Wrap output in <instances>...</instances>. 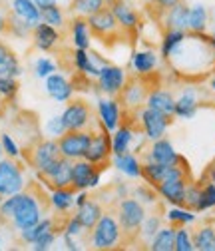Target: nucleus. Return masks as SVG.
I'll list each match as a JSON object with an SVG mask.
<instances>
[{
  "mask_svg": "<svg viewBox=\"0 0 215 251\" xmlns=\"http://www.w3.org/2000/svg\"><path fill=\"white\" fill-rule=\"evenodd\" d=\"M32 44L36 50L40 52H54L60 44H62V30H58L46 22H38L34 28H32Z\"/></svg>",
  "mask_w": 215,
  "mask_h": 251,
  "instance_id": "6ab92c4d",
  "label": "nucleus"
},
{
  "mask_svg": "<svg viewBox=\"0 0 215 251\" xmlns=\"http://www.w3.org/2000/svg\"><path fill=\"white\" fill-rule=\"evenodd\" d=\"M213 38H215V28H213Z\"/></svg>",
  "mask_w": 215,
  "mask_h": 251,
  "instance_id": "e2e57ef3",
  "label": "nucleus"
},
{
  "mask_svg": "<svg viewBox=\"0 0 215 251\" xmlns=\"http://www.w3.org/2000/svg\"><path fill=\"white\" fill-rule=\"evenodd\" d=\"M164 222H167L169 226H190L195 224V211L186 209L181 205H171L164 211Z\"/></svg>",
  "mask_w": 215,
  "mask_h": 251,
  "instance_id": "72a5a7b5",
  "label": "nucleus"
},
{
  "mask_svg": "<svg viewBox=\"0 0 215 251\" xmlns=\"http://www.w3.org/2000/svg\"><path fill=\"white\" fill-rule=\"evenodd\" d=\"M108 6H110V10H112V14L116 16L119 28L124 30L126 34L134 36L138 30H140V24H142L140 12L128 2V0H114V2H110Z\"/></svg>",
  "mask_w": 215,
  "mask_h": 251,
  "instance_id": "2eb2a0df",
  "label": "nucleus"
},
{
  "mask_svg": "<svg viewBox=\"0 0 215 251\" xmlns=\"http://www.w3.org/2000/svg\"><path fill=\"white\" fill-rule=\"evenodd\" d=\"M128 78H130L128 72L121 68V66L106 62V64L100 66V72L96 76V88H98V92L102 94V96L118 98L119 92L124 90Z\"/></svg>",
  "mask_w": 215,
  "mask_h": 251,
  "instance_id": "9d476101",
  "label": "nucleus"
},
{
  "mask_svg": "<svg viewBox=\"0 0 215 251\" xmlns=\"http://www.w3.org/2000/svg\"><path fill=\"white\" fill-rule=\"evenodd\" d=\"M199 110V98L193 88H186L175 98V118L191 120Z\"/></svg>",
  "mask_w": 215,
  "mask_h": 251,
  "instance_id": "a878e982",
  "label": "nucleus"
},
{
  "mask_svg": "<svg viewBox=\"0 0 215 251\" xmlns=\"http://www.w3.org/2000/svg\"><path fill=\"white\" fill-rule=\"evenodd\" d=\"M44 90L54 102L60 104H66L76 96V84L60 72H54L44 78Z\"/></svg>",
  "mask_w": 215,
  "mask_h": 251,
  "instance_id": "dca6fc26",
  "label": "nucleus"
},
{
  "mask_svg": "<svg viewBox=\"0 0 215 251\" xmlns=\"http://www.w3.org/2000/svg\"><path fill=\"white\" fill-rule=\"evenodd\" d=\"M132 70L136 76H151L158 70L160 58L153 50H136L132 54Z\"/></svg>",
  "mask_w": 215,
  "mask_h": 251,
  "instance_id": "393cba45",
  "label": "nucleus"
},
{
  "mask_svg": "<svg viewBox=\"0 0 215 251\" xmlns=\"http://www.w3.org/2000/svg\"><path fill=\"white\" fill-rule=\"evenodd\" d=\"M88 26L92 30V36L98 38L104 44H110L114 40H121L119 36H124L126 32L119 28L116 16L112 14L110 6H104L102 10H98L96 14L88 16Z\"/></svg>",
  "mask_w": 215,
  "mask_h": 251,
  "instance_id": "0eeeda50",
  "label": "nucleus"
},
{
  "mask_svg": "<svg viewBox=\"0 0 215 251\" xmlns=\"http://www.w3.org/2000/svg\"><path fill=\"white\" fill-rule=\"evenodd\" d=\"M179 2H183V0H153V2L149 4L153 10H156V14L158 16H162L166 10H169L171 6H175V4H179Z\"/></svg>",
  "mask_w": 215,
  "mask_h": 251,
  "instance_id": "3c124183",
  "label": "nucleus"
},
{
  "mask_svg": "<svg viewBox=\"0 0 215 251\" xmlns=\"http://www.w3.org/2000/svg\"><path fill=\"white\" fill-rule=\"evenodd\" d=\"M26 185H28V179L24 174V166L16 158L4 155L0 160V201L12 194L22 192Z\"/></svg>",
  "mask_w": 215,
  "mask_h": 251,
  "instance_id": "39448f33",
  "label": "nucleus"
},
{
  "mask_svg": "<svg viewBox=\"0 0 215 251\" xmlns=\"http://www.w3.org/2000/svg\"><path fill=\"white\" fill-rule=\"evenodd\" d=\"M209 86H211V90L215 92V72L211 74V80H209Z\"/></svg>",
  "mask_w": 215,
  "mask_h": 251,
  "instance_id": "13d9d810",
  "label": "nucleus"
},
{
  "mask_svg": "<svg viewBox=\"0 0 215 251\" xmlns=\"http://www.w3.org/2000/svg\"><path fill=\"white\" fill-rule=\"evenodd\" d=\"M10 12L16 14L18 18L26 20L28 24H32V26L42 22V10L34 4V0H12L10 2Z\"/></svg>",
  "mask_w": 215,
  "mask_h": 251,
  "instance_id": "c756f323",
  "label": "nucleus"
},
{
  "mask_svg": "<svg viewBox=\"0 0 215 251\" xmlns=\"http://www.w3.org/2000/svg\"><path fill=\"white\" fill-rule=\"evenodd\" d=\"M46 134H48V138H54V140H58L60 136H62L64 132H66V128H64V122H62V116H52L48 122H46Z\"/></svg>",
  "mask_w": 215,
  "mask_h": 251,
  "instance_id": "8fccbe9b",
  "label": "nucleus"
},
{
  "mask_svg": "<svg viewBox=\"0 0 215 251\" xmlns=\"http://www.w3.org/2000/svg\"><path fill=\"white\" fill-rule=\"evenodd\" d=\"M112 166L132 179H142V158H138L132 151L112 155Z\"/></svg>",
  "mask_w": 215,
  "mask_h": 251,
  "instance_id": "bb28decb",
  "label": "nucleus"
},
{
  "mask_svg": "<svg viewBox=\"0 0 215 251\" xmlns=\"http://www.w3.org/2000/svg\"><path fill=\"white\" fill-rule=\"evenodd\" d=\"M36 176L40 183H44L48 190H54V187H70L72 185V160L60 155V158H56L50 166H46Z\"/></svg>",
  "mask_w": 215,
  "mask_h": 251,
  "instance_id": "f8f14e48",
  "label": "nucleus"
},
{
  "mask_svg": "<svg viewBox=\"0 0 215 251\" xmlns=\"http://www.w3.org/2000/svg\"><path fill=\"white\" fill-rule=\"evenodd\" d=\"M201 183V198H199V205H197V213L213 209L215 207V183L199 179Z\"/></svg>",
  "mask_w": 215,
  "mask_h": 251,
  "instance_id": "37998d69",
  "label": "nucleus"
},
{
  "mask_svg": "<svg viewBox=\"0 0 215 251\" xmlns=\"http://www.w3.org/2000/svg\"><path fill=\"white\" fill-rule=\"evenodd\" d=\"M175 245V226H162L158 233L153 235L147 243L149 251H173Z\"/></svg>",
  "mask_w": 215,
  "mask_h": 251,
  "instance_id": "2f4dec72",
  "label": "nucleus"
},
{
  "mask_svg": "<svg viewBox=\"0 0 215 251\" xmlns=\"http://www.w3.org/2000/svg\"><path fill=\"white\" fill-rule=\"evenodd\" d=\"M60 233H62V229H60V227H52V229L44 231V233H42L32 245H30V247H32L34 251H46V249H50V247L54 245V241L58 239Z\"/></svg>",
  "mask_w": 215,
  "mask_h": 251,
  "instance_id": "49530a36",
  "label": "nucleus"
},
{
  "mask_svg": "<svg viewBox=\"0 0 215 251\" xmlns=\"http://www.w3.org/2000/svg\"><path fill=\"white\" fill-rule=\"evenodd\" d=\"M12 56H14L12 48H10L6 42H2V40H0V64H4V62H8Z\"/></svg>",
  "mask_w": 215,
  "mask_h": 251,
  "instance_id": "603ef678",
  "label": "nucleus"
},
{
  "mask_svg": "<svg viewBox=\"0 0 215 251\" xmlns=\"http://www.w3.org/2000/svg\"><path fill=\"white\" fill-rule=\"evenodd\" d=\"M106 2H108V4H110V2H114V0H106Z\"/></svg>",
  "mask_w": 215,
  "mask_h": 251,
  "instance_id": "680f3d73",
  "label": "nucleus"
},
{
  "mask_svg": "<svg viewBox=\"0 0 215 251\" xmlns=\"http://www.w3.org/2000/svg\"><path fill=\"white\" fill-rule=\"evenodd\" d=\"M104 6H108L106 0H72L70 2V14L88 18L92 14H96L98 10H102Z\"/></svg>",
  "mask_w": 215,
  "mask_h": 251,
  "instance_id": "f704fd0d",
  "label": "nucleus"
},
{
  "mask_svg": "<svg viewBox=\"0 0 215 251\" xmlns=\"http://www.w3.org/2000/svg\"><path fill=\"white\" fill-rule=\"evenodd\" d=\"M173 251H193V239L188 226H177L175 227V245Z\"/></svg>",
  "mask_w": 215,
  "mask_h": 251,
  "instance_id": "c03bdc74",
  "label": "nucleus"
},
{
  "mask_svg": "<svg viewBox=\"0 0 215 251\" xmlns=\"http://www.w3.org/2000/svg\"><path fill=\"white\" fill-rule=\"evenodd\" d=\"M60 116H62L66 130H94L98 126L90 104L82 98H72L70 102H66V108Z\"/></svg>",
  "mask_w": 215,
  "mask_h": 251,
  "instance_id": "423d86ee",
  "label": "nucleus"
},
{
  "mask_svg": "<svg viewBox=\"0 0 215 251\" xmlns=\"http://www.w3.org/2000/svg\"><path fill=\"white\" fill-rule=\"evenodd\" d=\"M56 158H60V150H58V140L54 138H38L22 150V160L36 174L42 172L46 166H50Z\"/></svg>",
  "mask_w": 215,
  "mask_h": 251,
  "instance_id": "20e7f679",
  "label": "nucleus"
},
{
  "mask_svg": "<svg viewBox=\"0 0 215 251\" xmlns=\"http://www.w3.org/2000/svg\"><path fill=\"white\" fill-rule=\"evenodd\" d=\"M164 226V211L160 213H147L143 224H142V229H140V243H149V239L158 233V229Z\"/></svg>",
  "mask_w": 215,
  "mask_h": 251,
  "instance_id": "c9c22d12",
  "label": "nucleus"
},
{
  "mask_svg": "<svg viewBox=\"0 0 215 251\" xmlns=\"http://www.w3.org/2000/svg\"><path fill=\"white\" fill-rule=\"evenodd\" d=\"M126 116V110L121 108L119 100L118 98H112V96H102L98 98V104H96V120L102 128H106L108 132H114L118 126L121 124Z\"/></svg>",
  "mask_w": 215,
  "mask_h": 251,
  "instance_id": "4468645a",
  "label": "nucleus"
},
{
  "mask_svg": "<svg viewBox=\"0 0 215 251\" xmlns=\"http://www.w3.org/2000/svg\"><path fill=\"white\" fill-rule=\"evenodd\" d=\"M143 2H145V6H149V4L153 2V0H143Z\"/></svg>",
  "mask_w": 215,
  "mask_h": 251,
  "instance_id": "bf43d9fd",
  "label": "nucleus"
},
{
  "mask_svg": "<svg viewBox=\"0 0 215 251\" xmlns=\"http://www.w3.org/2000/svg\"><path fill=\"white\" fill-rule=\"evenodd\" d=\"M68 28H70L72 46H74V48L90 50L94 36H92V30H90V26H88V18L72 16V18H70V22H68Z\"/></svg>",
  "mask_w": 215,
  "mask_h": 251,
  "instance_id": "5701e85b",
  "label": "nucleus"
},
{
  "mask_svg": "<svg viewBox=\"0 0 215 251\" xmlns=\"http://www.w3.org/2000/svg\"><path fill=\"white\" fill-rule=\"evenodd\" d=\"M199 179H205V181H211V183H215V158L209 162V166L205 168V172L201 174V177Z\"/></svg>",
  "mask_w": 215,
  "mask_h": 251,
  "instance_id": "864d4df0",
  "label": "nucleus"
},
{
  "mask_svg": "<svg viewBox=\"0 0 215 251\" xmlns=\"http://www.w3.org/2000/svg\"><path fill=\"white\" fill-rule=\"evenodd\" d=\"M199 198H201V183L199 179H191L186 185V194H183V207L191 209L197 213V205H199Z\"/></svg>",
  "mask_w": 215,
  "mask_h": 251,
  "instance_id": "a19ab883",
  "label": "nucleus"
},
{
  "mask_svg": "<svg viewBox=\"0 0 215 251\" xmlns=\"http://www.w3.org/2000/svg\"><path fill=\"white\" fill-rule=\"evenodd\" d=\"M4 158V153H2V148H0V160H2Z\"/></svg>",
  "mask_w": 215,
  "mask_h": 251,
  "instance_id": "052dcab7",
  "label": "nucleus"
},
{
  "mask_svg": "<svg viewBox=\"0 0 215 251\" xmlns=\"http://www.w3.org/2000/svg\"><path fill=\"white\" fill-rule=\"evenodd\" d=\"M74 200H76V190L72 185L70 187H54L48 194V203L56 217H68L72 213V209H76Z\"/></svg>",
  "mask_w": 215,
  "mask_h": 251,
  "instance_id": "aec40b11",
  "label": "nucleus"
},
{
  "mask_svg": "<svg viewBox=\"0 0 215 251\" xmlns=\"http://www.w3.org/2000/svg\"><path fill=\"white\" fill-rule=\"evenodd\" d=\"M18 90H20L18 78H10V76L0 78V102L2 104H12L16 100V96H18Z\"/></svg>",
  "mask_w": 215,
  "mask_h": 251,
  "instance_id": "58836bf2",
  "label": "nucleus"
},
{
  "mask_svg": "<svg viewBox=\"0 0 215 251\" xmlns=\"http://www.w3.org/2000/svg\"><path fill=\"white\" fill-rule=\"evenodd\" d=\"M102 213H104V205L96 200V198H88L82 205H78L76 209H74V215L80 219V224L84 226V229H86V233L96 226V222L102 217Z\"/></svg>",
  "mask_w": 215,
  "mask_h": 251,
  "instance_id": "4be33fe9",
  "label": "nucleus"
},
{
  "mask_svg": "<svg viewBox=\"0 0 215 251\" xmlns=\"http://www.w3.org/2000/svg\"><path fill=\"white\" fill-rule=\"evenodd\" d=\"M42 22H46V24H50V26L58 28V30H64V28H66V24H68L64 8H62V6H58V4L48 6V8H44V10H42Z\"/></svg>",
  "mask_w": 215,
  "mask_h": 251,
  "instance_id": "4c0bfd02",
  "label": "nucleus"
},
{
  "mask_svg": "<svg viewBox=\"0 0 215 251\" xmlns=\"http://www.w3.org/2000/svg\"><path fill=\"white\" fill-rule=\"evenodd\" d=\"M162 18H164V30L166 28L188 30V24H190V6L186 2H179V4L171 6L169 10H166L162 14Z\"/></svg>",
  "mask_w": 215,
  "mask_h": 251,
  "instance_id": "cd10ccee",
  "label": "nucleus"
},
{
  "mask_svg": "<svg viewBox=\"0 0 215 251\" xmlns=\"http://www.w3.org/2000/svg\"><path fill=\"white\" fill-rule=\"evenodd\" d=\"M114 209H116V217L121 229V247L140 243V229L147 215V207L136 198L126 196L116 201Z\"/></svg>",
  "mask_w": 215,
  "mask_h": 251,
  "instance_id": "f257e3e1",
  "label": "nucleus"
},
{
  "mask_svg": "<svg viewBox=\"0 0 215 251\" xmlns=\"http://www.w3.org/2000/svg\"><path fill=\"white\" fill-rule=\"evenodd\" d=\"M92 140V130H66L62 136L58 138V150L60 155H64L68 160H82L88 146Z\"/></svg>",
  "mask_w": 215,
  "mask_h": 251,
  "instance_id": "9b49d317",
  "label": "nucleus"
},
{
  "mask_svg": "<svg viewBox=\"0 0 215 251\" xmlns=\"http://www.w3.org/2000/svg\"><path fill=\"white\" fill-rule=\"evenodd\" d=\"M54 72H58V64L52 60V58H48V56H42V58H38L36 62H34V76L36 78H48L50 74H54Z\"/></svg>",
  "mask_w": 215,
  "mask_h": 251,
  "instance_id": "a18cd8bd",
  "label": "nucleus"
},
{
  "mask_svg": "<svg viewBox=\"0 0 215 251\" xmlns=\"http://www.w3.org/2000/svg\"><path fill=\"white\" fill-rule=\"evenodd\" d=\"M62 239H64V243H66V249H70V251H78L80 249V245H78V237H72V235H68V233H62Z\"/></svg>",
  "mask_w": 215,
  "mask_h": 251,
  "instance_id": "5fc2aeb1",
  "label": "nucleus"
},
{
  "mask_svg": "<svg viewBox=\"0 0 215 251\" xmlns=\"http://www.w3.org/2000/svg\"><path fill=\"white\" fill-rule=\"evenodd\" d=\"M112 132H108L106 128L98 124L94 130H92V140H90V146H88V151L84 158L94 164V166H100L104 170H108L112 166Z\"/></svg>",
  "mask_w": 215,
  "mask_h": 251,
  "instance_id": "6e6552de",
  "label": "nucleus"
},
{
  "mask_svg": "<svg viewBox=\"0 0 215 251\" xmlns=\"http://www.w3.org/2000/svg\"><path fill=\"white\" fill-rule=\"evenodd\" d=\"M72 66L76 68V74L86 76V78H94L100 72V64H96V58L90 50L84 48H74L72 52Z\"/></svg>",
  "mask_w": 215,
  "mask_h": 251,
  "instance_id": "b1692460",
  "label": "nucleus"
},
{
  "mask_svg": "<svg viewBox=\"0 0 215 251\" xmlns=\"http://www.w3.org/2000/svg\"><path fill=\"white\" fill-rule=\"evenodd\" d=\"M193 179V177H191ZM190 177H166L156 185V192L160 200L167 205H181L183 207V194H186V185L191 181Z\"/></svg>",
  "mask_w": 215,
  "mask_h": 251,
  "instance_id": "a211bd4d",
  "label": "nucleus"
},
{
  "mask_svg": "<svg viewBox=\"0 0 215 251\" xmlns=\"http://www.w3.org/2000/svg\"><path fill=\"white\" fill-rule=\"evenodd\" d=\"M145 106L158 110V112H162L166 116H173L175 118V96H173V92L167 90V88L153 86L149 90V94H147V98H145Z\"/></svg>",
  "mask_w": 215,
  "mask_h": 251,
  "instance_id": "412c9836",
  "label": "nucleus"
},
{
  "mask_svg": "<svg viewBox=\"0 0 215 251\" xmlns=\"http://www.w3.org/2000/svg\"><path fill=\"white\" fill-rule=\"evenodd\" d=\"M134 198H136L138 201H142L145 207H147V205H153V207L160 205V196H158V192H156V187H151L149 183L138 185L136 190H134Z\"/></svg>",
  "mask_w": 215,
  "mask_h": 251,
  "instance_id": "79ce46f5",
  "label": "nucleus"
},
{
  "mask_svg": "<svg viewBox=\"0 0 215 251\" xmlns=\"http://www.w3.org/2000/svg\"><path fill=\"white\" fill-rule=\"evenodd\" d=\"M149 78L151 76H136V74L132 78H128L124 90H121L119 96H118L121 108L126 112H136L142 106H145V98H147L149 90L153 88V86H147Z\"/></svg>",
  "mask_w": 215,
  "mask_h": 251,
  "instance_id": "1a4fd4ad",
  "label": "nucleus"
},
{
  "mask_svg": "<svg viewBox=\"0 0 215 251\" xmlns=\"http://www.w3.org/2000/svg\"><path fill=\"white\" fill-rule=\"evenodd\" d=\"M104 172H106L104 168L90 164L86 158L74 160L72 162V187L76 192L94 190V187L100 185V179H102Z\"/></svg>",
  "mask_w": 215,
  "mask_h": 251,
  "instance_id": "ddd939ff",
  "label": "nucleus"
},
{
  "mask_svg": "<svg viewBox=\"0 0 215 251\" xmlns=\"http://www.w3.org/2000/svg\"><path fill=\"white\" fill-rule=\"evenodd\" d=\"M86 241L92 249H116L121 245V229L116 217V209H106L102 217L96 222V226L86 233Z\"/></svg>",
  "mask_w": 215,
  "mask_h": 251,
  "instance_id": "f03ea898",
  "label": "nucleus"
},
{
  "mask_svg": "<svg viewBox=\"0 0 215 251\" xmlns=\"http://www.w3.org/2000/svg\"><path fill=\"white\" fill-rule=\"evenodd\" d=\"M32 24H28L26 20L18 18L16 14H8V30H6V34L14 36V38H28L30 34H32Z\"/></svg>",
  "mask_w": 215,
  "mask_h": 251,
  "instance_id": "ea45409f",
  "label": "nucleus"
},
{
  "mask_svg": "<svg viewBox=\"0 0 215 251\" xmlns=\"http://www.w3.org/2000/svg\"><path fill=\"white\" fill-rule=\"evenodd\" d=\"M188 30H177V28H166L162 34V46H160V56L164 60L169 58V54L181 44V40L186 38Z\"/></svg>",
  "mask_w": 215,
  "mask_h": 251,
  "instance_id": "473e14b6",
  "label": "nucleus"
},
{
  "mask_svg": "<svg viewBox=\"0 0 215 251\" xmlns=\"http://www.w3.org/2000/svg\"><path fill=\"white\" fill-rule=\"evenodd\" d=\"M4 76H10V78H20L22 76V66H20V60H18L16 54L8 62L0 64V78H4Z\"/></svg>",
  "mask_w": 215,
  "mask_h": 251,
  "instance_id": "09e8293b",
  "label": "nucleus"
},
{
  "mask_svg": "<svg viewBox=\"0 0 215 251\" xmlns=\"http://www.w3.org/2000/svg\"><path fill=\"white\" fill-rule=\"evenodd\" d=\"M0 148H2V153L8 155V158H22V150L20 146L16 144V140L8 134V132H2L0 134Z\"/></svg>",
  "mask_w": 215,
  "mask_h": 251,
  "instance_id": "de8ad7c7",
  "label": "nucleus"
},
{
  "mask_svg": "<svg viewBox=\"0 0 215 251\" xmlns=\"http://www.w3.org/2000/svg\"><path fill=\"white\" fill-rule=\"evenodd\" d=\"M142 160H149V162H158V164H166V166H173L181 160V153L175 151L173 144L164 136L160 140L149 142V146L145 148V151L142 153Z\"/></svg>",
  "mask_w": 215,
  "mask_h": 251,
  "instance_id": "f3484780",
  "label": "nucleus"
},
{
  "mask_svg": "<svg viewBox=\"0 0 215 251\" xmlns=\"http://www.w3.org/2000/svg\"><path fill=\"white\" fill-rule=\"evenodd\" d=\"M132 114L136 118L138 130L143 134V138L147 142L164 138L169 130V126L173 124V116H166V114L153 110V108H147V106H142L140 110H136Z\"/></svg>",
  "mask_w": 215,
  "mask_h": 251,
  "instance_id": "7ed1b4c3",
  "label": "nucleus"
},
{
  "mask_svg": "<svg viewBox=\"0 0 215 251\" xmlns=\"http://www.w3.org/2000/svg\"><path fill=\"white\" fill-rule=\"evenodd\" d=\"M34 4H36L40 10H44V8H48V6L58 4V0H34Z\"/></svg>",
  "mask_w": 215,
  "mask_h": 251,
  "instance_id": "6e6d98bb",
  "label": "nucleus"
},
{
  "mask_svg": "<svg viewBox=\"0 0 215 251\" xmlns=\"http://www.w3.org/2000/svg\"><path fill=\"white\" fill-rule=\"evenodd\" d=\"M191 239H193V249H197V251H215V224L205 222V224L197 226L191 231Z\"/></svg>",
  "mask_w": 215,
  "mask_h": 251,
  "instance_id": "c85d7f7f",
  "label": "nucleus"
},
{
  "mask_svg": "<svg viewBox=\"0 0 215 251\" xmlns=\"http://www.w3.org/2000/svg\"><path fill=\"white\" fill-rule=\"evenodd\" d=\"M207 22H209V12L203 4L190 6V24H188L190 32H205Z\"/></svg>",
  "mask_w": 215,
  "mask_h": 251,
  "instance_id": "e433bc0d",
  "label": "nucleus"
},
{
  "mask_svg": "<svg viewBox=\"0 0 215 251\" xmlns=\"http://www.w3.org/2000/svg\"><path fill=\"white\" fill-rule=\"evenodd\" d=\"M64 224V222H62ZM62 224H58V217L56 219H52V217H42L38 224H34L32 227H28V229H22V231H18V235H20V241L22 243H26V245H32L44 231H48V229H52V227H60L62 229Z\"/></svg>",
  "mask_w": 215,
  "mask_h": 251,
  "instance_id": "7c9ffc66",
  "label": "nucleus"
},
{
  "mask_svg": "<svg viewBox=\"0 0 215 251\" xmlns=\"http://www.w3.org/2000/svg\"><path fill=\"white\" fill-rule=\"evenodd\" d=\"M6 30H8V16L0 14V34H6Z\"/></svg>",
  "mask_w": 215,
  "mask_h": 251,
  "instance_id": "4d7b16f0",
  "label": "nucleus"
}]
</instances>
